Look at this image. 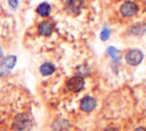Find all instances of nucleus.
I'll list each match as a JSON object with an SVG mask.
<instances>
[{
	"label": "nucleus",
	"mask_w": 146,
	"mask_h": 131,
	"mask_svg": "<svg viewBox=\"0 0 146 131\" xmlns=\"http://www.w3.org/2000/svg\"><path fill=\"white\" fill-rule=\"evenodd\" d=\"M32 126V121L29 115L24 113L16 114L13 120V129L15 131H29Z\"/></svg>",
	"instance_id": "1"
},
{
	"label": "nucleus",
	"mask_w": 146,
	"mask_h": 131,
	"mask_svg": "<svg viewBox=\"0 0 146 131\" xmlns=\"http://www.w3.org/2000/svg\"><path fill=\"white\" fill-rule=\"evenodd\" d=\"M83 85H84V80L80 75H75L67 81V88L70 91H73V92L80 91L83 88Z\"/></svg>",
	"instance_id": "2"
},
{
	"label": "nucleus",
	"mask_w": 146,
	"mask_h": 131,
	"mask_svg": "<svg viewBox=\"0 0 146 131\" xmlns=\"http://www.w3.org/2000/svg\"><path fill=\"white\" fill-rule=\"evenodd\" d=\"M125 58H127L128 64H130L132 66H136L143 60V52L140 50H137V49H131L127 52Z\"/></svg>",
	"instance_id": "3"
},
{
	"label": "nucleus",
	"mask_w": 146,
	"mask_h": 131,
	"mask_svg": "<svg viewBox=\"0 0 146 131\" xmlns=\"http://www.w3.org/2000/svg\"><path fill=\"white\" fill-rule=\"evenodd\" d=\"M138 10V7L136 3L131 2V1H127L121 6V14L125 17H131L133 16Z\"/></svg>",
	"instance_id": "4"
},
{
	"label": "nucleus",
	"mask_w": 146,
	"mask_h": 131,
	"mask_svg": "<svg viewBox=\"0 0 146 131\" xmlns=\"http://www.w3.org/2000/svg\"><path fill=\"white\" fill-rule=\"evenodd\" d=\"M80 8H81V1L80 0H66L65 9L67 13H70L72 15H76L80 13Z\"/></svg>",
	"instance_id": "5"
},
{
	"label": "nucleus",
	"mask_w": 146,
	"mask_h": 131,
	"mask_svg": "<svg viewBox=\"0 0 146 131\" xmlns=\"http://www.w3.org/2000/svg\"><path fill=\"white\" fill-rule=\"evenodd\" d=\"M54 31V24L49 21H43L39 24V27H38V32L39 34L41 35H50Z\"/></svg>",
	"instance_id": "6"
},
{
	"label": "nucleus",
	"mask_w": 146,
	"mask_h": 131,
	"mask_svg": "<svg viewBox=\"0 0 146 131\" xmlns=\"http://www.w3.org/2000/svg\"><path fill=\"white\" fill-rule=\"evenodd\" d=\"M80 107H81V109L84 110V112H91V110L95 109V107H96V100H95L92 97L87 96V97H84V98L81 100Z\"/></svg>",
	"instance_id": "7"
},
{
	"label": "nucleus",
	"mask_w": 146,
	"mask_h": 131,
	"mask_svg": "<svg viewBox=\"0 0 146 131\" xmlns=\"http://www.w3.org/2000/svg\"><path fill=\"white\" fill-rule=\"evenodd\" d=\"M55 71V66L50 63H44L40 66V72L42 75H50L51 73H54Z\"/></svg>",
	"instance_id": "8"
},
{
	"label": "nucleus",
	"mask_w": 146,
	"mask_h": 131,
	"mask_svg": "<svg viewBox=\"0 0 146 131\" xmlns=\"http://www.w3.org/2000/svg\"><path fill=\"white\" fill-rule=\"evenodd\" d=\"M36 13L39 15H41V16H48L49 13H50V6H49V3L43 2V3L39 5L38 8H36Z\"/></svg>",
	"instance_id": "9"
},
{
	"label": "nucleus",
	"mask_w": 146,
	"mask_h": 131,
	"mask_svg": "<svg viewBox=\"0 0 146 131\" xmlns=\"http://www.w3.org/2000/svg\"><path fill=\"white\" fill-rule=\"evenodd\" d=\"M15 62H16V57H14V56H8V57H6L5 60H3V66H6V67H8V68H11V67L15 65Z\"/></svg>",
	"instance_id": "10"
},
{
	"label": "nucleus",
	"mask_w": 146,
	"mask_h": 131,
	"mask_svg": "<svg viewBox=\"0 0 146 131\" xmlns=\"http://www.w3.org/2000/svg\"><path fill=\"white\" fill-rule=\"evenodd\" d=\"M107 51H108V54H110V55L112 56V58H113V59H116V58H117V57L120 56L119 51H117V50H116L115 48H113V47H110Z\"/></svg>",
	"instance_id": "11"
},
{
	"label": "nucleus",
	"mask_w": 146,
	"mask_h": 131,
	"mask_svg": "<svg viewBox=\"0 0 146 131\" xmlns=\"http://www.w3.org/2000/svg\"><path fill=\"white\" fill-rule=\"evenodd\" d=\"M110 38V30L107 27H104L103 31L100 32V39L102 40H107Z\"/></svg>",
	"instance_id": "12"
},
{
	"label": "nucleus",
	"mask_w": 146,
	"mask_h": 131,
	"mask_svg": "<svg viewBox=\"0 0 146 131\" xmlns=\"http://www.w3.org/2000/svg\"><path fill=\"white\" fill-rule=\"evenodd\" d=\"M8 1H9V5H10L11 7H14V8L18 5V1H17V0H8Z\"/></svg>",
	"instance_id": "13"
},
{
	"label": "nucleus",
	"mask_w": 146,
	"mask_h": 131,
	"mask_svg": "<svg viewBox=\"0 0 146 131\" xmlns=\"http://www.w3.org/2000/svg\"><path fill=\"white\" fill-rule=\"evenodd\" d=\"M104 131H119L116 128H114V126H108V128H106Z\"/></svg>",
	"instance_id": "14"
},
{
	"label": "nucleus",
	"mask_w": 146,
	"mask_h": 131,
	"mask_svg": "<svg viewBox=\"0 0 146 131\" xmlns=\"http://www.w3.org/2000/svg\"><path fill=\"white\" fill-rule=\"evenodd\" d=\"M135 131H146V129L145 128H137Z\"/></svg>",
	"instance_id": "15"
},
{
	"label": "nucleus",
	"mask_w": 146,
	"mask_h": 131,
	"mask_svg": "<svg viewBox=\"0 0 146 131\" xmlns=\"http://www.w3.org/2000/svg\"><path fill=\"white\" fill-rule=\"evenodd\" d=\"M0 56H1V49H0Z\"/></svg>",
	"instance_id": "16"
}]
</instances>
